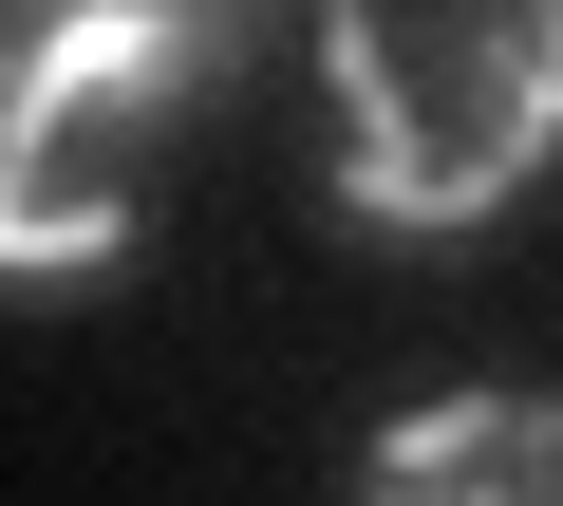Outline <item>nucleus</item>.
Listing matches in <instances>:
<instances>
[{
    "mask_svg": "<svg viewBox=\"0 0 563 506\" xmlns=\"http://www.w3.org/2000/svg\"><path fill=\"white\" fill-rule=\"evenodd\" d=\"M320 94L357 225H488L563 150V0H357L320 20Z\"/></svg>",
    "mask_w": 563,
    "mask_h": 506,
    "instance_id": "nucleus-1",
    "label": "nucleus"
},
{
    "mask_svg": "<svg viewBox=\"0 0 563 506\" xmlns=\"http://www.w3.org/2000/svg\"><path fill=\"white\" fill-rule=\"evenodd\" d=\"M357 506H563V394H432V413H395Z\"/></svg>",
    "mask_w": 563,
    "mask_h": 506,
    "instance_id": "nucleus-3",
    "label": "nucleus"
},
{
    "mask_svg": "<svg viewBox=\"0 0 563 506\" xmlns=\"http://www.w3.org/2000/svg\"><path fill=\"white\" fill-rule=\"evenodd\" d=\"M244 76V20H132V0H76V20L20 38V94H0V263L20 282H95L132 244L151 132L169 94Z\"/></svg>",
    "mask_w": 563,
    "mask_h": 506,
    "instance_id": "nucleus-2",
    "label": "nucleus"
}]
</instances>
